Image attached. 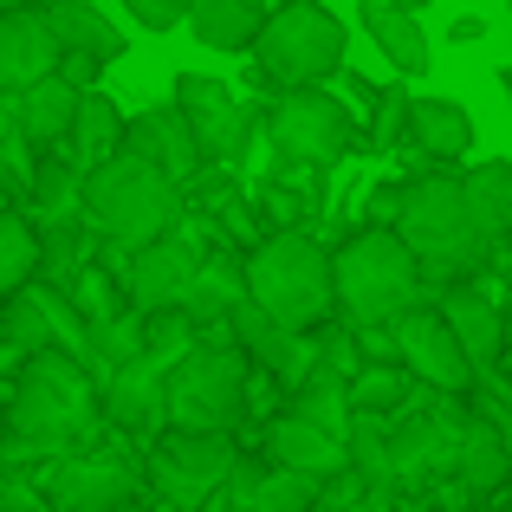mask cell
<instances>
[{"mask_svg":"<svg viewBox=\"0 0 512 512\" xmlns=\"http://www.w3.org/2000/svg\"><path fill=\"white\" fill-rule=\"evenodd\" d=\"M175 221H182V182L150 169L137 150H117L111 163H98L85 175V227L91 234L143 253L156 240H169Z\"/></svg>","mask_w":512,"mask_h":512,"instance_id":"cell-1","label":"cell"},{"mask_svg":"<svg viewBox=\"0 0 512 512\" xmlns=\"http://www.w3.org/2000/svg\"><path fill=\"white\" fill-rule=\"evenodd\" d=\"M98 428V396H91V376L78 357L46 350V357H26L20 389L7 402V435L26 454H65Z\"/></svg>","mask_w":512,"mask_h":512,"instance_id":"cell-2","label":"cell"},{"mask_svg":"<svg viewBox=\"0 0 512 512\" xmlns=\"http://www.w3.org/2000/svg\"><path fill=\"white\" fill-rule=\"evenodd\" d=\"M247 299L286 331H325L338 312V286H331V253L312 234H273L247 253Z\"/></svg>","mask_w":512,"mask_h":512,"instance_id":"cell-3","label":"cell"},{"mask_svg":"<svg viewBox=\"0 0 512 512\" xmlns=\"http://www.w3.org/2000/svg\"><path fill=\"white\" fill-rule=\"evenodd\" d=\"M331 286L350 325H396L422 299V260L402 247L396 227H363L331 253Z\"/></svg>","mask_w":512,"mask_h":512,"instance_id":"cell-4","label":"cell"},{"mask_svg":"<svg viewBox=\"0 0 512 512\" xmlns=\"http://www.w3.org/2000/svg\"><path fill=\"white\" fill-rule=\"evenodd\" d=\"M389 214H396L402 247L422 260V273H461V266L487 260L493 234L474 221V201L454 175H428V182H409L402 195H389Z\"/></svg>","mask_w":512,"mask_h":512,"instance_id":"cell-5","label":"cell"},{"mask_svg":"<svg viewBox=\"0 0 512 512\" xmlns=\"http://www.w3.org/2000/svg\"><path fill=\"white\" fill-rule=\"evenodd\" d=\"M344 52H350V33L325 0H279L260 46H253V72H260V85L325 91L344 72Z\"/></svg>","mask_w":512,"mask_h":512,"instance_id":"cell-6","label":"cell"},{"mask_svg":"<svg viewBox=\"0 0 512 512\" xmlns=\"http://www.w3.org/2000/svg\"><path fill=\"white\" fill-rule=\"evenodd\" d=\"M240 402H247V357L227 350V344L201 338L169 370L163 422L169 428H188V435H227V428L240 422Z\"/></svg>","mask_w":512,"mask_h":512,"instance_id":"cell-7","label":"cell"},{"mask_svg":"<svg viewBox=\"0 0 512 512\" xmlns=\"http://www.w3.org/2000/svg\"><path fill=\"white\" fill-rule=\"evenodd\" d=\"M350 137H357V117L331 91H286L266 111V143L279 163H338Z\"/></svg>","mask_w":512,"mask_h":512,"instance_id":"cell-8","label":"cell"},{"mask_svg":"<svg viewBox=\"0 0 512 512\" xmlns=\"http://www.w3.org/2000/svg\"><path fill=\"white\" fill-rule=\"evenodd\" d=\"M169 104L182 111V124H188V137H195L201 163H234V156L247 150L253 104L240 98L234 85H221V78H208V72H182Z\"/></svg>","mask_w":512,"mask_h":512,"instance_id":"cell-9","label":"cell"},{"mask_svg":"<svg viewBox=\"0 0 512 512\" xmlns=\"http://www.w3.org/2000/svg\"><path fill=\"white\" fill-rule=\"evenodd\" d=\"M150 474H156V487H163L169 506H201L208 493L234 487L240 454H234L227 435H188V428H169V435L156 441V454H150Z\"/></svg>","mask_w":512,"mask_h":512,"instance_id":"cell-10","label":"cell"},{"mask_svg":"<svg viewBox=\"0 0 512 512\" xmlns=\"http://www.w3.org/2000/svg\"><path fill=\"white\" fill-rule=\"evenodd\" d=\"M137 480L143 467L124 441H91L52 467V500H59V512H124Z\"/></svg>","mask_w":512,"mask_h":512,"instance_id":"cell-11","label":"cell"},{"mask_svg":"<svg viewBox=\"0 0 512 512\" xmlns=\"http://www.w3.org/2000/svg\"><path fill=\"white\" fill-rule=\"evenodd\" d=\"M0 331H7V344H20L26 357L65 350V357L91 363V331H85V318H78V305L65 299V292H52V286H20V292H13L7 312H0Z\"/></svg>","mask_w":512,"mask_h":512,"instance_id":"cell-12","label":"cell"},{"mask_svg":"<svg viewBox=\"0 0 512 512\" xmlns=\"http://www.w3.org/2000/svg\"><path fill=\"white\" fill-rule=\"evenodd\" d=\"M396 357L415 383L441 389V396H467L474 376H480L474 363H467V350L454 344V331H448L441 312H402L396 318Z\"/></svg>","mask_w":512,"mask_h":512,"instance_id":"cell-13","label":"cell"},{"mask_svg":"<svg viewBox=\"0 0 512 512\" xmlns=\"http://www.w3.org/2000/svg\"><path fill=\"white\" fill-rule=\"evenodd\" d=\"M201 273V247L188 234H169L156 247L130 253V273H124V292H130V312L137 318H156V312H182L188 286Z\"/></svg>","mask_w":512,"mask_h":512,"instance_id":"cell-14","label":"cell"},{"mask_svg":"<svg viewBox=\"0 0 512 512\" xmlns=\"http://www.w3.org/2000/svg\"><path fill=\"white\" fill-rule=\"evenodd\" d=\"M52 39H59V78L78 85V91H98V78L130 52L124 33H117L91 0H85V7H59V13H52Z\"/></svg>","mask_w":512,"mask_h":512,"instance_id":"cell-15","label":"cell"},{"mask_svg":"<svg viewBox=\"0 0 512 512\" xmlns=\"http://www.w3.org/2000/svg\"><path fill=\"white\" fill-rule=\"evenodd\" d=\"M59 72V39H52V13L39 7H7L0 13V91L26 98L39 78Z\"/></svg>","mask_w":512,"mask_h":512,"instance_id":"cell-16","label":"cell"},{"mask_svg":"<svg viewBox=\"0 0 512 512\" xmlns=\"http://www.w3.org/2000/svg\"><path fill=\"white\" fill-rule=\"evenodd\" d=\"M266 454H273V467L312 480L318 493H325L338 474H350V441H338L318 422H305V415H279V422L266 428Z\"/></svg>","mask_w":512,"mask_h":512,"instance_id":"cell-17","label":"cell"},{"mask_svg":"<svg viewBox=\"0 0 512 512\" xmlns=\"http://www.w3.org/2000/svg\"><path fill=\"white\" fill-rule=\"evenodd\" d=\"M227 331H234V350H240V357H253L266 376H279V383H292V389H299L305 376H312V363H318V350L305 344L299 331H286L279 318H266L253 299L227 318Z\"/></svg>","mask_w":512,"mask_h":512,"instance_id":"cell-18","label":"cell"},{"mask_svg":"<svg viewBox=\"0 0 512 512\" xmlns=\"http://www.w3.org/2000/svg\"><path fill=\"white\" fill-rule=\"evenodd\" d=\"M163 402H169V363L163 357H130L117 376H104V415L117 428H150L163 422Z\"/></svg>","mask_w":512,"mask_h":512,"instance_id":"cell-19","label":"cell"},{"mask_svg":"<svg viewBox=\"0 0 512 512\" xmlns=\"http://www.w3.org/2000/svg\"><path fill=\"white\" fill-rule=\"evenodd\" d=\"M124 150H137L143 163L163 169L169 182H188V175L201 169V150H195V137H188V124H182V111H175V104H150L143 117H130Z\"/></svg>","mask_w":512,"mask_h":512,"instance_id":"cell-20","label":"cell"},{"mask_svg":"<svg viewBox=\"0 0 512 512\" xmlns=\"http://www.w3.org/2000/svg\"><path fill=\"white\" fill-rule=\"evenodd\" d=\"M435 312L448 318L454 344L467 350V363H474V370H493V363L506 357V318H500V305H493L487 292H474V286H454L448 299L435 305Z\"/></svg>","mask_w":512,"mask_h":512,"instance_id":"cell-21","label":"cell"},{"mask_svg":"<svg viewBox=\"0 0 512 512\" xmlns=\"http://www.w3.org/2000/svg\"><path fill=\"white\" fill-rule=\"evenodd\" d=\"M357 26L389 59V72H402V78H422L428 59H435V52H428V33H422V13H402V7H389V0H363Z\"/></svg>","mask_w":512,"mask_h":512,"instance_id":"cell-22","label":"cell"},{"mask_svg":"<svg viewBox=\"0 0 512 512\" xmlns=\"http://www.w3.org/2000/svg\"><path fill=\"white\" fill-rule=\"evenodd\" d=\"M273 20L266 0H195L188 7V33L201 39L208 52H253Z\"/></svg>","mask_w":512,"mask_h":512,"instance_id":"cell-23","label":"cell"},{"mask_svg":"<svg viewBox=\"0 0 512 512\" xmlns=\"http://www.w3.org/2000/svg\"><path fill=\"white\" fill-rule=\"evenodd\" d=\"M78 98H85V91L65 85L59 72L39 78L26 98H13L20 104V143L26 150H65V137H72V124H78Z\"/></svg>","mask_w":512,"mask_h":512,"instance_id":"cell-24","label":"cell"},{"mask_svg":"<svg viewBox=\"0 0 512 512\" xmlns=\"http://www.w3.org/2000/svg\"><path fill=\"white\" fill-rule=\"evenodd\" d=\"M124 137H130V117L117 111L104 91H85V98H78V124H72V137H65V163L78 175H91L98 163H111V156L124 150Z\"/></svg>","mask_w":512,"mask_h":512,"instance_id":"cell-25","label":"cell"},{"mask_svg":"<svg viewBox=\"0 0 512 512\" xmlns=\"http://www.w3.org/2000/svg\"><path fill=\"white\" fill-rule=\"evenodd\" d=\"M409 143L422 156H435V163H461L474 150V117L454 98H415L409 104Z\"/></svg>","mask_w":512,"mask_h":512,"instance_id":"cell-26","label":"cell"},{"mask_svg":"<svg viewBox=\"0 0 512 512\" xmlns=\"http://www.w3.org/2000/svg\"><path fill=\"white\" fill-rule=\"evenodd\" d=\"M234 500H240V512H312L318 487L299 480V474H286V467H247V461H240Z\"/></svg>","mask_w":512,"mask_h":512,"instance_id":"cell-27","label":"cell"},{"mask_svg":"<svg viewBox=\"0 0 512 512\" xmlns=\"http://www.w3.org/2000/svg\"><path fill=\"white\" fill-rule=\"evenodd\" d=\"M240 305H247V266H227V260H201V273H195V286H188V299H182V312L195 318V331L208 325V318H234Z\"/></svg>","mask_w":512,"mask_h":512,"instance_id":"cell-28","label":"cell"},{"mask_svg":"<svg viewBox=\"0 0 512 512\" xmlns=\"http://www.w3.org/2000/svg\"><path fill=\"white\" fill-rule=\"evenodd\" d=\"M292 415H305V422H318V428H331L338 441H350V422H357V409H350V383L312 363V376L299 383V409H292Z\"/></svg>","mask_w":512,"mask_h":512,"instance_id":"cell-29","label":"cell"},{"mask_svg":"<svg viewBox=\"0 0 512 512\" xmlns=\"http://www.w3.org/2000/svg\"><path fill=\"white\" fill-rule=\"evenodd\" d=\"M506 467H512V448L474 415L467 435H461V454H454V474H461L474 493H487V487H500V480H506Z\"/></svg>","mask_w":512,"mask_h":512,"instance_id":"cell-30","label":"cell"},{"mask_svg":"<svg viewBox=\"0 0 512 512\" xmlns=\"http://www.w3.org/2000/svg\"><path fill=\"white\" fill-rule=\"evenodd\" d=\"M461 188H467V201H474V221L487 227L493 240H506L512 234V163H480Z\"/></svg>","mask_w":512,"mask_h":512,"instance_id":"cell-31","label":"cell"},{"mask_svg":"<svg viewBox=\"0 0 512 512\" xmlns=\"http://www.w3.org/2000/svg\"><path fill=\"white\" fill-rule=\"evenodd\" d=\"M33 273H39V234L13 214H0V299L33 286Z\"/></svg>","mask_w":512,"mask_h":512,"instance_id":"cell-32","label":"cell"},{"mask_svg":"<svg viewBox=\"0 0 512 512\" xmlns=\"http://www.w3.org/2000/svg\"><path fill=\"white\" fill-rule=\"evenodd\" d=\"M409 389H415L409 370H363L357 383H350V409H357V415H389Z\"/></svg>","mask_w":512,"mask_h":512,"instance_id":"cell-33","label":"cell"},{"mask_svg":"<svg viewBox=\"0 0 512 512\" xmlns=\"http://www.w3.org/2000/svg\"><path fill=\"white\" fill-rule=\"evenodd\" d=\"M188 7H195V0H124V13H130L137 26H150V33H169V26H182Z\"/></svg>","mask_w":512,"mask_h":512,"instance_id":"cell-34","label":"cell"},{"mask_svg":"<svg viewBox=\"0 0 512 512\" xmlns=\"http://www.w3.org/2000/svg\"><path fill=\"white\" fill-rule=\"evenodd\" d=\"M409 104L415 98H402V91H376V143L409 137Z\"/></svg>","mask_w":512,"mask_h":512,"instance_id":"cell-35","label":"cell"},{"mask_svg":"<svg viewBox=\"0 0 512 512\" xmlns=\"http://www.w3.org/2000/svg\"><path fill=\"white\" fill-rule=\"evenodd\" d=\"M7 137H20V104L0 91V150H7Z\"/></svg>","mask_w":512,"mask_h":512,"instance_id":"cell-36","label":"cell"},{"mask_svg":"<svg viewBox=\"0 0 512 512\" xmlns=\"http://www.w3.org/2000/svg\"><path fill=\"white\" fill-rule=\"evenodd\" d=\"M20 370H26V350L0 338V376H7V383H13V376H20Z\"/></svg>","mask_w":512,"mask_h":512,"instance_id":"cell-37","label":"cell"},{"mask_svg":"<svg viewBox=\"0 0 512 512\" xmlns=\"http://www.w3.org/2000/svg\"><path fill=\"white\" fill-rule=\"evenodd\" d=\"M480 33H487V26H480L474 13H467V20H454V46H467V39H480Z\"/></svg>","mask_w":512,"mask_h":512,"instance_id":"cell-38","label":"cell"},{"mask_svg":"<svg viewBox=\"0 0 512 512\" xmlns=\"http://www.w3.org/2000/svg\"><path fill=\"white\" fill-rule=\"evenodd\" d=\"M20 7H39V13H59V7H85V0H20Z\"/></svg>","mask_w":512,"mask_h":512,"instance_id":"cell-39","label":"cell"},{"mask_svg":"<svg viewBox=\"0 0 512 512\" xmlns=\"http://www.w3.org/2000/svg\"><path fill=\"white\" fill-rule=\"evenodd\" d=\"M389 7H402V13H422V7H428V0H389Z\"/></svg>","mask_w":512,"mask_h":512,"instance_id":"cell-40","label":"cell"},{"mask_svg":"<svg viewBox=\"0 0 512 512\" xmlns=\"http://www.w3.org/2000/svg\"><path fill=\"white\" fill-rule=\"evenodd\" d=\"M500 91H506V104H512V65H506V72H500Z\"/></svg>","mask_w":512,"mask_h":512,"instance_id":"cell-41","label":"cell"},{"mask_svg":"<svg viewBox=\"0 0 512 512\" xmlns=\"http://www.w3.org/2000/svg\"><path fill=\"white\" fill-rule=\"evenodd\" d=\"M0 441H7V409H0Z\"/></svg>","mask_w":512,"mask_h":512,"instance_id":"cell-42","label":"cell"},{"mask_svg":"<svg viewBox=\"0 0 512 512\" xmlns=\"http://www.w3.org/2000/svg\"><path fill=\"white\" fill-rule=\"evenodd\" d=\"M506 383H512V350H506Z\"/></svg>","mask_w":512,"mask_h":512,"instance_id":"cell-43","label":"cell"},{"mask_svg":"<svg viewBox=\"0 0 512 512\" xmlns=\"http://www.w3.org/2000/svg\"><path fill=\"white\" fill-rule=\"evenodd\" d=\"M0 487H7V467H0Z\"/></svg>","mask_w":512,"mask_h":512,"instance_id":"cell-44","label":"cell"},{"mask_svg":"<svg viewBox=\"0 0 512 512\" xmlns=\"http://www.w3.org/2000/svg\"><path fill=\"white\" fill-rule=\"evenodd\" d=\"M0 338H7V331H0Z\"/></svg>","mask_w":512,"mask_h":512,"instance_id":"cell-45","label":"cell"}]
</instances>
